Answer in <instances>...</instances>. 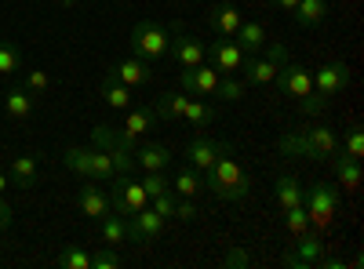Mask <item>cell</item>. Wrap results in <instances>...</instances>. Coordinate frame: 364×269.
<instances>
[{
	"instance_id": "obj_19",
	"label": "cell",
	"mask_w": 364,
	"mask_h": 269,
	"mask_svg": "<svg viewBox=\"0 0 364 269\" xmlns=\"http://www.w3.org/2000/svg\"><path fill=\"white\" fill-rule=\"evenodd\" d=\"M120 84H128L132 87V92H135V87H142V84H149V77H154V70H149L146 62H142V58H124V62H117L113 70H109Z\"/></svg>"
},
{
	"instance_id": "obj_36",
	"label": "cell",
	"mask_w": 364,
	"mask_h": 269,
	"mask_svg": "<svg viewBox=\"0 0 364 269\" xmlns=\"http://www.w3.org/2000/svg\"><path fill=\"white\" fill-rule=\"evenodd\" d=\"M339 153H346V157H353V160L364 157V131H360V128H350V131L339 138Z\"/></svg>"
},
{
	"instance_id": "obj_6",
	"label": "cell",
	"mask_w": 364,
	"mask_h": 269,
	"mask_svg": "<svg viewBox=\"0 0 364 269\" xmlns=\"http://www.w3.org/2000/svg\"><path fill=\"white\" fill-rule=\"evenodd\" d=\"M109 207L117 215H135L142 207H149V193L142 190V182L128 175H113L109 178Z\"/></svg>"
},
{
	"instance_id": "obj_27",
	"label": "cell",
	"mask_w": 364,
	"mask_h": 269,
	"mask_svg": "<svg viewBox=\"0 0 364 269\" xmlns=\"http://www.w3.org/2000/svg\"><path fill=\"white\" fill-rule=\"evenodd\" d=\"M102 102L109 109H128L132 106V87L120 84L113 73H106V80H102Z\"/></svg>"
},
{
	"instance_id": "obj_46",
	"label": "cell",
	"mask_w": 364,
	"mask_h": 269,
	"mask_svg": "<svg viewBox=\"0 0 364 269\" xmlns=\"http://www.w3.org/2000/svg\"><path fill=\"white\" fill-rule=\"evenodd\" d=\"M226 265H233V269H245V265H252V258L240 251V248H233V251H226Z\"/></svg>"
},
{
	"instance_id": "obj_13",
	"label": "cell",
	"mask_w": 364,
	"mask_h": 269,
	"mask_svg": "<svg viewBox=\"0 0 364 269\" xmlns=\"http://www.w3.org/2000/svg\"><path fill=\"white\" fill-rule=\"evenodd\" d=\"M314 77V92L321 95V99H336L343 87L350 84V66L346 62H324L317 73H310Z\"/></svg>"
},
{
	"instance_id": "obj_45",
	"label": "cell",
	"mask_w": 364,
	"mask_h": 269,
	"mask_svg": "<svg viewBox=\"0 0 364 269\" xmlns=\"http://www.w3.org/2000/svg\"><path fill=\"white\" fill-rule=\"evenodd\" d=\"M266 58H269V62H277V66H284L288 58H291V51H288L284 40H277V44H269V55H266Z\"/></svg>"
},
{
	"instance_id": "obj_5",
	"label": "cell",
	"mask_w": 364,
	"mask_h": 269,
	"mask_svg": "<svg viewBox=\"0 0 364 269\" xmlns=\"http://www.w3.org/2000/svg\"><path fill=\"white\" fill-rule=\"evenodd\" d=\"M91 146L106 149L117 164V175H132L135 171V142H128L120 131H113L109 124H95L91 128Z\"/></svg>"
},
{
	"instance_id": "obj_12",
	"label": "cell",
	"mask_w": 364,
	"mask_h": 269,
	"mask_svg": "<svg viewBox=\"0 0 364 269\" xmlns=\"http://www.w3.org/2000/svg\"><path fill=\"white\" fill-rule=\"evenodd\" d=\"M77 207H80V215L91 219V222H102L106 215H113L109 193L95 182V178H87V186H80V193H77Z\"/></svg>"
},
{
	"instance_id": "obj_8",
	"label": "cell",
	"mask_w": 364,
	"mask_h": 269,
	"mask_svg": "<svg viewBox=\"0 0 364 269\" xmlns=\"http://www.w3.org/2000/svg\"><path fill=\"white\" fill-rule=\"evenodd\" d=\"M273 84H277L284 95H291V99H306V95H314V77H310V70H306V66H299V62H291V58L277 70Z\"/></svg>"
},
{
	"instance_id": "obj_11",
	"label": "cell",
	"mask_w": 364,
	"mask_h": 269,
	"mask_svg": "<svg viewBox=\"0 0 364 269\" xmlns=\"http://www.w3.org/2000/svg\"><path fill=\"white\" fill-rule=\"evenodd\" d=\"M171 44H168V55L178 62V70H190V66H200L204 58H208V48L197 40V37H190V33H182V29L175 26L171 29Z\"/></svg>"
},
{
	"instance_id": "obj_37",
	"label": "cell",
	"mask_w": 364,
	"mask_h": 269,
	"mask_svg": "<svg viewBox=\"0 0 364 269\" xmlns=\"http://www.w3.org/2000/svg\"><path fill=\"white\" fill-rule=\"evenodd\" d=\"M284 229H288L291 236L310 233V219H306V212H302V204H299V207H284Z\"/></svg>"
},
{
	"instance_id": "obj_14",
	"label": "cell",
	"mask_w": 364,
	"mask_h": 269,
	"mask_svg": "<svg viewBox=\"0 0 364 269\" xmlns=\"http://www.w3.org/2000/svg\"><path fill=\"white\" fill-rule=\"evenodd\" d=\"M128 222H132V244H154V241H161L168 219L161 212H154V207H142V212L128 215Z\"/></svg>"
},
{
	"instance_id": "obj_30",
	"label": "cell",
	"mask_w": 364,
	"mask_h": 269,
	"mask_svg": "<svg viewBox=\"0 0 364 269\" xmlns=\"http://www.w3.org/2000/svg\"><path fill=\"white\" fill-rule=\"evenodd\" d=\"M291 15H295L299 26H321L328 18V4L324 0H299V4L291 8Z\"/></svg>"
},
{
	"instance_id": "obj_32",
	"label": "cell",
	"mask_w": 364,
	"mask_h": 269,
	"mask_svg": "<svg viewBox=\"0 0 364 269\" xmlns=\"http://www.w3.org/2000/svg\"><path fill=\"white\" fill-rule=\"evenodd\" d=\"M113 175H117V164H113V157L106 153V149L91 146V175H87V178H95V182H109Z\"/></svg>"
},
{
	"instance_id": "obj_24",
	"label": "cell",
	"mask_w": 364,
	"mask_h": 269,
	"mask_svg": "<svg viewBox=\"0 0 364 269\" xmlns=\"http://www.w3.org/2000/svg\"><path fill=\"white\" fill-rule=\"evenodd\" d=\"M233 37H237V48L245 51V55H259L266 48V29L259 22H240V29H237Z\"/></svg>"
},
{
	"instance_id": "obj_18",
	"label": "cell",
	"mask_w": 364,
	"mask_h": 269,
	"mask_svg": "<svg viewBox=\"0 0 364 269\" xmlns=\"http://www.w3.org/2000/svg\"><path fill=\"white\" fill-rule=\"evenodd\" d=\"M37 171H41V157L37 153H22V157L11 160L8 178H11L15 190H29V186H37Z\"/></svg>"
},
{
	"instance_id": "obj_33",
	"label": "cell",
	"mask_w": 364,
	"mask_h": 269,
	"mask_svg": "<svg viewBox=\"0 0 364 269\" xmlns=\"http://www.w3.org/2000/svg\"><path fill=\"white\" fill-rule=\"evenodd\" d=\"M215 116H219V109H215V106H208V102H200V99H193V95H190L186 109H182V121H190V124H197V128L211 124Z\"/></svg>"
},
{
	"instance_id": "obj_40",
	"label": "cell",
	"mask_w": 364,
	"mask_h": 269,
	"mask_svg": "<svg viewBox=\"0 0 364 269\" xmlns=\"http://www.w3.org/2000/svg\"><path fill=\"white\" fill-rule=\"evenodd\" d=\"M175 193L168 190V193H161V197H154V200H149V207H154V212H161L164 219H175Z\"/></svg>"
},
{
	"instance_id": "obj_26",
	"label": "cell",
	"mask_w": 364,
	"mask_h": 269,
	"mask_svg": "<svg viewBox=\"0 0 364 269\" xmlns=\"http://www.w3.org/2000/svg\"><path fill=\"white\" fill-rule=\"evenodd\" d=\"M99 226H102V241H106L109 248L132 241V222H128V215H106Z\"/></svg>"
},
{
	"instance_id": "obj_9",
	"label": "cell",
	"mask_w": 364,
	"mask_h": 269,
	"mask_svg": "<svg viewBox=\"0 0 364 269\" xmlns=\"http://www.w3.org/2000/svg\"><path fill=\"white\" fill-rule=\"evenodd\" d=\"M223 153H233V142H226V138H193L186 146V160H190L193 171H208Z\"/></svg>"
},
{
	"instance_id": "obj_31",
	"label": "cell",
	"mask_w": 364,
	"mask_h": 269,
	"mask_svg": "<svg viewBox=\"0 0 364 269\" xmlns=\"http://www.w3.org/2000/svg\"><path fill=\"white\" fill-rule=\"evenodd\" d=\"M63 164L73 171V175H91V146H66L63 149Z\"/></svg>"
},
{
	"instance_id": "obj_47",
	"label": "cell",
	"mask_w": 364,
	"mask_h": 269,
	"mask_svg": "<svg viewBox=\"0 0 364 269\" xmlns=\"http://www.w3.org/2000/svg\"><path fill=\"white\" fill-rule=\"evenodd\" d=\"M11 222H15V207L0 197V229H11Z\"/></svg>"
},
{
	"instance_id": "obj_34",
	"label": "cell",
	"mask_w": 364,
	"mask_h": 269,
	"mask_svg": "<svg viewBox=\"0 0 364 269\" xmlns=\"http://www.w3.org/2000/svg\"><path fill=\"white\" fill-rule=\"evenodd\" d=\"M55 265H58V269H91V255H87L80 244H70V248L58 251Z\"/></svg>"
},
{
	"instance_id": "obj_21",
	"label": "cell",
	"mask_w": 364,
	"mask_h": 269,
	"mask_svg": "<svg viewBox=\"0 0 364 269\" xmlns=\"http://www.w3.org/2000/svg\"><path fill=\"white\" fill-rule=\"evenodd\" d=\"M154 109L149 106H142V109H128V116H124V128H120V135H124L128 142H139L142 135H149L154 131Z\"/></svg>"
},
{
	"instance_id": "obj_1",
	"label": "cell",
	"mask_w": 364,
	"mask_h": 269,
	"mask_svg": "<svg viewBox=\"0 0 364 269\" xmlns=\"http://www.w3.org/2000/svg\"><path fill=\"white\" fill-rule=\"evenodd\" d=\"M204 190H211L219 200L226 204H237L252 193V175L233 160V153H223L215 164L208 168V178H204Z\"/></svg>"
},
{
	"instance_id": "obj_7",
	"label": "cell",
	"mask_w": 364,
	"mask_h": 269,
	"mask_svg": "<svg viewBox=\"0 0 364 269\" xmlns=\"http://www.w3.org/2000/svg\"><path fill=\"white\" fill-rule=\"evenodd\" d=\"M321 258H324V241L310 229V233L295 236L291 251L284 255V265H288V269H310V265H317Z\"/></svg>"
},
{
	"instance_id": "obj_43",
	"label": "cell",
	"mask_w": 364,
	"mask_h": 269,
	"mask_svg": "<svg viewBox=\"0 0 364 269\" xmlns=\"http://www.w3.org/2000/svg\"><path fill=\"white\" fill-rule=\"evenodd\" d=\"M26 92H33V95L48 92V73L44 70H29L26 73Z\"/></svg>"
},
{
	"instance_id": "obj_15",
	"label": "cell",
	"mask_w": 364,
	"mask_h": 269,
	"mask_svg": "<svg viewBox=\"0 0 364 269\" xmlns=\"http://www.w3.org/2000/svg\"><path fill=\"white\" fill-rule=\"evenodd\" d=\"M245 58H248L245 51H240L237 44H230V40L223 37V40H215V44L208 48V58H204V62H208V66H215L223 77H233V73H240Z\"/></svg>"
},
{
	"instance_id": "obj_39",
	"label": "cell",
	"mask_w": 364,
	"mask_h": 269,
	"mask_svg": "<svg viewBox=\"0 0 364 269\" xmlns=\"http://www.w3.org/2000/svg\"><path fill=\"white\" fill-rule=\"evenodd\" d=\"M18 70H22V55H18V48L0 40V73L11 77V73H18Z\"/></svg>"
},
{
	"instance_id": "obj_35",
	"label": "cell",
	"mask_w": 364,
	"mask_h": 269,
	"mask_svg": "<svg viewBox=\"0 0 364 269\" xmlns=\"http://www.w3.org/2000/svg\"><path fill=\"white\" fill-rule=\"evenodd\" d=\"M245 92H248V84L237 80V77H223L219 87H215V95H219L223 102H240V99H245Z\"/></svg>"
},
{
	"instance_id": "obj_50",
	"label": "cell",
	"mask_w": 364,
	"mask_h": 269,
	"mask_svg": "<svg viewBox=\"0 0 364 269\" xmlns=\"http://www.w3.org/2000/svg\"><path fill=\"white\" fill-rule=\"evenodd\" d=\"M63 4H73V0H63Z\"/></svg>"
},
{
	"instance_id": "obj_25",
	"label": "cell",
	"mask_w": 364,
	"mask_h": 269,
	"mask_svg": "<svg viewBox=\"0 0 364 269\" xmlns=\"http://www.w3.org/2000/svg\"><path fill=\"white\" fill-rule=\"evenodd\" d=\"M328 160H331V168H336V178L343 182V190H360V160H353L346 153H336Z\"/></svg>"
},
{
	"instance_id": "obj_29",
	"label": "cell",
	"mask_w": 364,
	"mask_h": 269,
	"mask_svg": "<svg viewBox=\"0 0 364 269\" xmlns=\"http://www.w3.org/2000/svg\"><path fill=\"white\" fill-rule=\"evenodd\" d=\"M200 190H204V178H200L193 168H182V171L175 175V182H171V193H175V197H186V200H197Z\"/></svg>"
},
{
	"instance_id": "obj_3",
	"label": "cell",
	"mask_w": 364,
	"mask_h": 269,
	"mask_svg": "<svg viewBox=\"0 0 364 269\" xmlns=\"http://www.w3.org/2000/svg\"><path fill=\"white\" fill-rule=\"evenodd\" d=\"M302 212H306L314 233H324L339 215V190L328 186V182L302 186Z\"/></svg>"
},
{
	"instance_id": "obj_41",
	"label": "cell",
	"mask_w": 364,
	"mask_h": 269,
	"mask_svg": "<svg viewBox=\"0 0 364 269\" xmlns=\"http://www.w3.org/2000/svg\"><path fill=\"white\" fill-rule=\"evenodd\" d=\"M299 109L306 113V116H321V113L328 109V99H321V95H306V99H299Z\"/></svg>"
},
{
	"instance_id": "obj_2",
	"label": "cell",
	"mask_w": 364,
	"mask_h": 269,
	"mask_svg": "<svg viewBox=\"0 0 364 269\" xmlns=\"http://www.w3.org/2000/svg\"><path fill=\"white\" fill-rule=\"evenodd\" d=\"M277 149L284 157H310V160H328L339 153V135L331 128H306V131H288L277 138Z\"/></svg>"
},
{
	"instance_id": "obj_48",
	"label": "cell",
	"mask_w": 364,
	"mask_h": 269,
	"mask_svg": "<svg viewBox=\"0 0 364 269\" xmlns=\"http://www.w3.org/2000/svg\"><path fill=\"white\" fill-rule=\"evenodd\" d=\"M8 190H11V178H8V175H4V171H0V197H4V193H8Z\"/></svg>"
},
{
	"instance_id": "obj_16",
	"label": "cell",
	"mask_w": 364,
	"mask_h": 269,
	"mask_svg": "<svg viewBox=\"0 0 364 269\" xmlns=\"http://www.w3.org/2000/svg\"><path fill=\"white\" fill-rule=\"evenodd\" d=\"M240 22H245V15H240V11L233 8V0H219V4L208 11V26L215 29L219 37H226V40L240 29Z\"/></svg>"
},
{
	"instance_id": "obj_4",
	"label": "cell",
	"mask_w": 364,
	"mask_h": 269,
	"mask_svg": "<svg viewBox=\"0 0 364 269\" xmlns=\"http://www.w3.org/2000/svg\"><path fill=\"white\" fill-rule=\"evenodd\" d=\"M171 29L175 26H164V22H154V18H142L132 26V55L142 58V62H157V58L168 55V44H171Z\"/></svg>"
},
{
	"instance_id": "obj_20",
	"label": "cell",
	"mask_w": 364,
	"mask_h": 269,
	"mask_svg": "<svg viewBox=\"0 0 364 269\" xmlns=\"http://www.w3.org/2000/svg\"><path fill=\"white\" fill-rule=\"evenodd\" d=\"M186 102H190V95L186 92H164V95H157L154 99V106H149V109H154V116H157V121H182V109H186Z\"/></svg>"
},
{
	"instance_id": "obj_49",
	"label": "cell",
	"mask_w": 364,
	"mask_h": 269,
	"mask_svg": "<svg viewBox=\"0 0 364 269\" xmlns=\"http://www.w3.org/2000/svg\"><path fill=\"white\" fill-rule=\"evenodd\" d=\"M273 4H277V8H284V11H291V8L299 4V0H273Z\"/></svg>"
},
{
	"instance_id": "obj_23",
	"label": "cell",
	"mask_w": 364,
	"mask_h": 269,
	"mask_svg": "<svg viewBox=\"0 0 364 269\" xmlns=\"http://www.w3.org/2000/svg\"><path fill=\"white\" fill-rule=\"evenodd\" d=\"M245 84H273V77H277V62H269V58H259V55H248L245 58Z\"/></svg>"
},
{
	"instance_id": "obj_22",
	"label": "cell",
	"mask_w": 364,
	"mask_h": 269,
	"mask_svg": "<svg viewBox=\"0 0 364 269\" xmlns=\"http://www.w3.org/2000/svg\"><path fill=\"white\" fill-rule=\"evenodd\" d=\"M37 109V99L33 92H26V87H8V95H4V113L15 116V121H26V116H33Z\"/></svg>"
},
{
	"instance_id": "obj_44",
	"label": "cell",
	"mask_w": 364,
	"mask_h": 269,
	"mask_svg": "<svg viewBox=\"0 0 364 269\" xmlns=\"http://www.w3.org/2000/svg\"><path fill=\"white\" fill-rule=\"evenodd\" d=\"M175 219H182V222L197 219V204H193V200H186V197H178V200H175Z\"/></svg>"
},
{
	"instance_id": "obj_28",
	"label": "cell",
	"mask_w": 364,
	"mask_h": 269,
	"mask_svg": "<svg viewBox=\"0 0 364 269\" xmlns=\"http://www.w3.org/2000/svg\"><path fill=\"white\" fill-rule=\"evenodd\" d=\"M273 197H277L281 207H299L302 204V182L295 175H281L277 182H273Z\"/></svg>"
},
{
	"instance_id": "obj_10",
	"label": "cell",
	"mask_w": 364,
	"mask_h": 269,
	"mask_svg": "<svg viewBox=\"0 0 364 269\" xmlns=\"http://www.w3.org/2000/svg\"><path fill=\"white\" fill-rule=\"evenodd\" d=\"M219 80H223V73H219L215 66H208V62L190 66V70H182V73H178L182 92H186V95H197V99H200V95H215Z\"/></svg>"
},
{
	"instance_id": "obj_42",
	"label": "cell",
	"mask_w": 364,
	"mask_h": 269,
	"mask_svg": "<svg viewBox=\"0 0 364 269\" xmlns=\"http://www.w3.org/2000/svg\"><path fill=\"white\" fill-rule=\"evenodd\" d=\"M117 265H120V258H117V251H109V248H102V251L91 255V269H117Z\"/></svg>"
},
{
	"instance_id": "obj_38",
	"label": "cell",
	"mask_w": 364,
	"mask_h": 269,
	"mask_svg": "<svg viewBox=\"0 0 364 269\" xmlns=\"http://www.w3.org/2000/svg\"><path fill=\"white\" fill-rule=\"evenodd\" d=\"M139 182H142V190L149 193V200H154V197H161V193H168V190H171V182H168V175H164V171H146V175L139 178Z\"/></svg>"
},
{
	"instance_id": "obj_17",
	"label": "cell",
	"mask_w": 364,
	"mask_h": 269,
	"mask_svg": "<svg viewBox=\"0 0 364 269\" xmlns=\"http://www.w3.org/2000/svg\"><path fill=\"white\" fill-rule=\"evenodd\" d=\"M171 164V149L168 146H157V142H135V168L142 171H168Z\"/></svg>"
}]
</instances>
